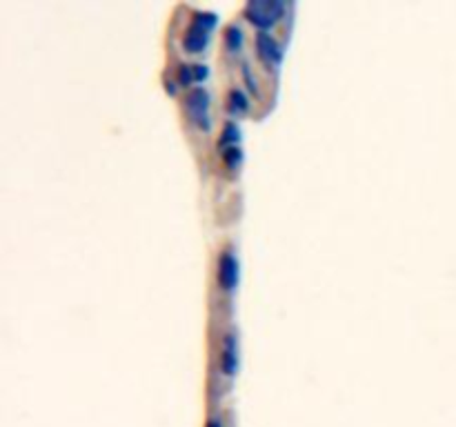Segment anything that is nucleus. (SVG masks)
Listing matches in <instances>:
<instances>
[{
  "label": "nucleus",
  "instance_id": "nucleus-3",
  "mask_svg": "<svg viewBox=\"0 0 456 427\" xmlns=\"http://www.w3.org/2000/svg\"><path fill=\"white\" fill-rule=\"evenodd\" d=\"M216 278L221 289L225 292H234L236 285H239V261L232 252H223L218 256V270H216Z\"/></svg>",
  "mask_w": 456,
  "mask_h": 427
},
{
  "label": "nucleus",
  "instance_id": "nucleus-1",
  "mask_svg": "<svg viewBox=\"0 0 456 427\" xmlns=\"http://www.w3.org/2000/svg\"><path fill=\"white\" fill-rule=\"evenodd\" d=\"M245 14L256 27H261V32H265L285 14V3L283 0H250L245 5Z\"/></svg>",
  "mask_w": 456,
  "mask_h": 427
},
{
  "label": "nucleus",
  "instance_id": "nucleus-9",
  "mask_svg": "<svg viewBox=\"0 0 456 427\" xmlns=\"http://www.w3.org/2000/svg\"><path fill=\"white\" fill-rule=\"evenodd\" d=\"M247 107H250V100H247L245 91L243 89H232V94H230V111L243 113V111H247Z\"/></svg>",
  "mask_w": 456,
  "mask_h": 427
},
{
  "label": "nucleus",
  "instance_id": "nucleus-11",
  "mask_svg": "<svg viewBox=\"0 0 456 427\" xmlns=\"http://www.w3.org/2000/svg\"><path fill=\"white\" fill-rule=\"evenodd\" d=\"M176 76H178V83L183 85V87H187V85L196 83L192 65H178V74H176Z\"/></svg>",
  "mask_w": 456,
  "mask_h": 427
},
{
  "label": "nucleus",
  "instance_id": "nucleus-7",
  "mask_svg": "<svg viewBox=\"0 0 456 427\" xmlns=\"http://www.w3.org/2000/svg\"><path fill=\"white\" fill-rule=\"evenodd\" d=\"M241 142V129L236 122H227V125L223 127V134L221 138H218V147L221 149H230V147H239Z\"/></svg>",
  "mask_w": 456,
  "mask_h": 427
},
{
  "label": "nucleus",
  "instance_id": "nucleus-6",
  "mask_svg": "<svg viewBox=\"0 0 456 427\" xmlns=\"http://www.w3.org/2000/svg\"><path fill=\"white\" fill-rule=\"evenodd\" d=\"M221 367H223L225 376H234L236 372H239V345H236V336L234 334L225 336Z\"/></svg>",
  "mask_w": 456,
  "mask_h": 427
},
{
  "label": "nucleus",
  "instance_id": "nucleus-2",
  "mask_svg": "<svg viewBox=\"0 0 456 427\" xmlns=\"http://www.w3.org/2000/svg\"><path fill=\"white\" fill-rule=\"evenodd\" d=\"M210 105H212V96H210V91L203 89V87L192 89V91L187 94V98H185V109L189 113V118H192L203 131L212 129Z\"/></svg>",
  "mask_w": 456,
  "mask_h": 427
},
{
  "label": "nucleus",
  "instance_id": "nucleus-15",
  "mask_svg": "<svg viewBox=\"0 0 456 427\" xmlns=\"http://www.w3.org/2000/svg\"><path fill=\"white\" fill-rule=\"evenodd\" d=\"M207 427H223V425H221V421H210L207 423Z\"/></svg>",
  "mask_w": 456,
  "mask_h": 427
},
{
  "label": "nucleus",
  "instance_id": "nucleus-8",
  "mask_svg": "<svg viewBox=\"0 0 456 427\" xmlns=\"http://www.w3.org/2000/svg\"><path fill=\"white\" fill-rule=\"evenodd\" d=\"M225 43H227V50L230 52H239L243 47V32L239 25H230L225 30Z\"/></svg>",
  "mask_w": 456,
  "mask_h": 427
},
{
  "label": "nucleus",
  "instance_id": "nucleus-4",
  "mask_svg": "<svg viewBox=\"0 0 456 427\" xmlns=\"http://www.w3.org/2000/svg\"><path fill=\"white\" fill-rule=\"evenodd\" d=\"M254 45H256V52H259V56L265 63L281 65L283 50H281V45L276 43V38H274L270 32H259V34H256Z\"/></svg>",
  "mask_w": 456,
  "mask_h": 427
},
{
  "label": "nucleus",
  "instance_id": "nucleus-13",
  "mask_svg": "<svg viewBox=\"0 0 456 427\" xmlns=\"http://www.w3.org/2000/svg\"><path fill=\"white\" fill-rule=\"evenodd\" d=\"M243 78L247 83V87H250V91H259V80H256V76L247 63H243Z\"/></svg>",
  "mask_w": 456,
  "mask_h": 427
},
{
  "label": "nucleus",
  "instance_id": "nucleus-14",
  "mask_svg": "<svg viewBox=\"0 0 456 427\" xmlns=\"http://www.w3.org/2000/svg\"><path fill=\"white\" fill-rule=\"evenodd\" d=\"M192 69H194V78H196V83H201V80L207 78V76H210V67H207V65H203V63L192 65Z\"/></svg>",
  "mask_w": 456,
  "mask_h": 427
},
{
  "label": "nucleus",
  "instance_id": "nucleus-10",
  "mask_svg": "<svg viewBox=\"0 0 456 427\" xmlns=\"http://www.w3.org/2000/svg\"><path fill=\"white\" fill-rule=\"evenodd\" d=\"M194 23L212 32V27H216V23H218V16L214 12H196L194 14Z\"/></svg>",
  "mask_w": 456,
  "mask_h": 427
},
{
  "label": "nucleus",
  "instance_id": "nucleus-12",
  "mask_svg": "<svg viewBox=\"0 0 456 427\" xmlns=\"http://www.w3.org/2000/svg\"><path fill=\"white\" fill-rule=\"evenodd\" d=\"M241 160H243V149L241 147H230L225 151V163H227V167H232V169H236L241 165Z\"/></svg>",
  "mask_w": 456,
  "mask_h": 427
},
{
  "label": "nucleus",
  "instance_id": "nucleus-5",
  "mask_svg": "<svg viewBox=\"0 0 456 427\" xmlns=\"http://www.w3.org/2000/svg\"><path fill=\"white\" fill-rule=\"evenodd\" d=\"M207 43H210V30H205V27L196 25V23L189 27V30L185 32V36H183V47L189 54L203 52L207 47Z\"/></svg>",
  "mask_w": 456,
  "mask_h": 427
}]
</instances>
